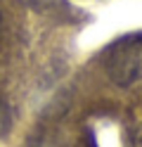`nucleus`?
<instances>
[{"label":"nucleus","instance_id":"obj_1","mask_svg":"<svg viewBox=\"0 0 142 147\" xmlns=\"http://www.w3.org/2000/svg\"><path fill=\"white\" fill-rule=\"evenodd\" d=\"M107 76L114 86L130 88L142 81V33L118 40L107 55Z\"/></svg>","mask_w":142,"mask_h":147},{"label":"nucleus","instance_id":"obj_2","mask_svg":"<svg viewBox=\"0 0 142 147\" xmlns=\"http://www.w3.org/2000/svg\"><path fill=\"white\" fill-rule=\"evenodd\" d=\"M0 26H3V17H0Z\"/></svg>","mask_w":142,"mask_h":147}]
</instances>
